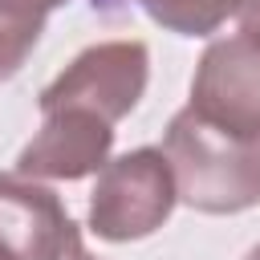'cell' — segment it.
<instances>
[{"instance_id": "cell-8", "label": "cell", "mask_w": 260, "mask_h": 260, "mask_svg": "<svg viewBox=\"0 0 260 260\" xmlns=\"http://www.w3.org/2000/svg\"><path fill=\"white\" fill-rule=\"evenodd\" d=\"M41 32H45L41 16H24V12H12V8L0 4V81L20 73V65L37 49Z\"/></svg>"}, {"instance_id": "cell-1", "label": "cell", "mask_w": 260, "mask_h": 260, "mask_svg": "<svg viewBox=\"0 0 260 260\" xmlns=\"http://www.w3.org/2000/svg\"><path fill=\"white\" fill-rule=\"evenodd\" d=\"M179 199L207 215H236L260 203V142H244L191 106H183L162 138Z\"/></svg>"}, {"instance_id": "cell-13", "label": "cell", "mask_w": 260, "mask_h": 260, "mask_svg": "<svg viewBox=\"0 0 260 260\" xmlns=\"http://www.w3.org/2000/svg\"><path fill=\"white\" fill-rule=\"evenodd\" d=\"M0 260H16V256H8V252H4V248H0Z\"/></svg>"}, {"instance_id": "cell-12", "label": "cell", "mask_w": 260, "mask_h": 260, "mask_svg": "<svg viewBox=\"0 0 260 260\" xmlns=\"http://www.w3.org/2000/svg\"><path fill=\"white\" fill-rule=\"evenodd\" d=\"M244 260H260V244H256V248H252V252H248Z\"/></svg>"}, {"instance_id": "cell-7", "label": "cell", "mask_w": 260, "mask_h": 260, "mask_svg": "<svg viewBox=\"0 0 260 260\" xmlns=\"http://www.w3.org/2000/svg\"><path fill=\"white\" fill-rule=\"evenodd\" d=\"M154 24L179 37H211L219 24L240 20L244 0H134Z\"/></svg>"}, {"instance_id": "cell-2", "label": "cell", "mask_w": 260, "mask_h": 260, "mask_svg": "<svg viewBox=\"0 0 260 260\" xmlns=\"http://www.w3.org/2000/svg\"><path fill=\"white\" fill-rule=\"evenodd\" d=\"M179 203L171 162L158 146H138L98 171L89 195V232L110 244L154 236Z\"/></svg>"}, {"instance_id": "cell-5", "label": "cell", "mask_w": 260, "mask_h": 260, "mask_svg": "<svg viewBox=\"0 0 260 260\" xmlns=\"http://www.w3.org/2000/svg\"><path fill=\"white\" fill-rule=\"evenodd\" d=\"M110 146H114V126L106 118L77 106H57L41 114V130L16 154V175L73 183L98 175L110 162Z\"/></svg>"}, {"instance_id": "cell-9", "label": "cell", "mask_w": 260, "mask_h": 260, "mask_svg": "<svg viewBox=\"0 0 260 260\" xmlns=\"http://www.w3.org/2000/svg\"><path fill=\"white\" fill-rule=\"evenodd\" d=\"M0 4L12 8V12H24V16H41V20H45V16H49L53 8H61L65 0H0Z\"/></svg>"}, {"instance_id": "cell-10", "label": "cell", "mask_w": 260, "mask_h": 260, "mask_svg": "<svg viewBox=\"0 0 260 260\" xmlns=\"http://www.w3.org/2000/svg\"><path fill=\"white\" fill-rule=\"evenodd\" d=\"M240 24H252V28H260V0H244V12H240Z\"/></svg>"}, {"instance_id": "cell-4", "label": "cell", "mask_w": 260, "mask_h": 260, "mask_svg": "<svg viewBox=\"0 0 260 260\" xmlns=\"http://www.w3.org/2000/svg\"><path fill=\"white\" fill-rule=\"evenodd\" d=\"M146 77H150V53L142 41L89 45L41 89V114L57 106H77L114 126L142 102Z\"/></svg>"}, {"instance_id": "cell-3", "label": "cell", "mask_w": 260, "mask_h": 260, "mask_svg": "<svg viewBox=\"0 0 260 260\" xmlns=\"http://www.w3.org/2000/svg\"><path fill=\"white\" fill-rule=\"evenodd\" d=\"M187 106L203 122L244 142H260V28L240 24L203 49Z\"/></svg>"}, {"instance_id": "cell-11", "label": "cell", "mask_w": 260, "mask_h": 260, "mask_svg": "<svg viewBox=\"0 0 260 260\" xmlns=\"http://www.w3.org/2000/svg\"><path fill=\"white\" fill-rule=\"evenodd\" d=\"M69 260H98V256H93V252H85V248H81V244H77V248H73V252H69Z\"/></svg>"}, {"instance_id": "cell-6", "label": "cell", "mask_w": 260, "mask_h": 260, "mask_svg": "<svg viewBox=\"0 0 260 260\" xmlns=\"http://www.w3.org/2000/svg\"><path fill=\"white\" fill-rule=\"evenodd\" d=\"M77 223L65 203L37 179L0 171V248L16 260H69Z\"/></svg>"}]
</instances>
